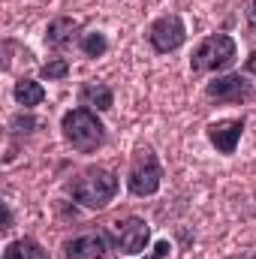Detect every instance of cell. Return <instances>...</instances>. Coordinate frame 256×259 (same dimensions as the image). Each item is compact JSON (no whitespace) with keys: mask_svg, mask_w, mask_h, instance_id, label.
<instances>
[{"mask_svg":"<svg viewBox=\"0 0 256 259\" xmlns=\"http://www.w3.org/2000/svg\"><path fill=\"white\" fill-rule=\"evenodd\" d=\"M66 193L72 196V202H78L88 211H103L118 196V175L103 166H88L69 178Z\"/></svg>","mask_w":256,"mask_h":259,"instance_id":"1","label":"cell"},{"mask_svg":"<svg viewBox=\"0 0 256 259\" xmlns=\"http://www.w3.org/2000/svg\"><path fill=\"white\" fill-rule=\"evenodd\" d=\"M61 133H64V139L78 151V154H94V151L103 148V142H106V127H103V121H100L97 112L88 109V106L69 109L64 118H61Z\"/></svg>","mask_w":256,"mask_h":259,"instance_id":"2","label":"cell"},{"mask_svg":"<svg viewBox=\"0 0 256 259\" xmlns=\"http://www.w3.org/2000/svg\"><path fill=\"white\" fill-rule=\"evenodd\" d=\"M235 58H238L235 39L229 33H211V36H205L196 46V52H193V58H190V69L196 75H202V72H220V69H229V66L235 64Z\"/></svg>","mask_w":256,"mask_h":259,"instance_id":"3","label":"cell"},{"mask_svg":"<svg viewBox=\"0 0 256 259\" xmlns=\"http://www.w3.org/2000/svg\"><path fill=\"white\" fill-rule=\"evenodd\" d=\"M163 184V166L157 160V154L145 145V148H136L133 160H130V172H127V187L133 196L145 199V196H154Z\"/></svg>","mask_w":256,"mask_h":259,"instance_id":"4","label":"cell"},{"mask_svg":"<svg viewBox=\"0 0 256 259\" xmlns=\"http://www.w3.org/2000/svg\"><path fill=\"white\" fill-rule=\"evenodd\" d=\"M205 97L211 103H247L256 97V78L253 72L241 69V72H229L220 75L214 81L205 84Z\"/></svg>","mask_w":256,"mask_h":259,"instance_id":"5","label":"cell"},{"mask_svg":"<svg viewBox=\"0 0 256 259\" xmlns=\"http://www.w3.org/2000/svg\"><path fill=\"white\" fill-rule=\"evenodd\" d=\"M109 238H112V247L118 253L136 256V253H145V247L151 241V226L142 217H124V220H115L112 223Z\"/></svg>","mask_w":256,"mask_h":259,"instance_id":"6","label":"cell"},{"mask_svg":"<svg viewBox=\"0 0 256 259\" xmlns=\"http://www.w3.org/2000/svg\"><path fill=\"white\" fill-rule=\"evenodd\" d=\"M148 42L157 55H169V52H178L184 42H187V24L181 15H160L151 27H148Z\"/></svg>","mask_w":256,"mask_h":259,"instance_id":"7","label":"cell"},{"mask_svg":"<svg viewBox=\"0 0 256 259\" xmlns=\"http://www.w3.org/2000/svg\"><path fill=\"white\" fill-rule=\"evenodd\" d=\"M109 250H115L109 232H84V235H75L64 244L66 259H106Z\"/></svg>","mask_w":256,"mask_h":259,"instance_id":"8","label":"cell"},{"mask_svg":"<svg viewBox=\"0 0 256 259\" xmlns=\"http://www.w3.org/2000/svg\"><path fill=\"white\" fill-rule=\"evenodd\" d=\"M208 142L217 148V154H235L238 142H241V133H244V118H223V121H214L208 124Z\"/></svg>","mask_w":256,"mask_h":259,"instance_id":"9","label":"cell"},{"mask_svg":"<svg viewBox=\"0 0 256 259\" xmlns=\"http://www.w3.org/2000/svg\"><path fill=\"white\" fill-rule=\"evenodd\" d=\"M78 39H81V24L75 18H69V15L52 18L49 27H46V46L52 52H66V49L78 46Z\"/></svg>","mask_w":256,"mask_h":259,"instance_id":"10","label":"cell"},{"mask_svg":"<svg viewBox=\"0 0 256 259\" xmlns=\"http://www.w3.org/2000/svg\"><path fill=\"white\" fill-rule=\"evenodd\" d=\"M78 103L94 112H109L115 106V91L106 81H84L78 88Z\"/></svg>","mask_w":256,"mask_h":259,"instance_id":"11","label":"cell"},{"mask_svg":"<svg viewBox=\"0 0 256 259\" xmlns=\"http://www.w3.org/2000/svg\"><path fill=\"white\" fill-rule=\"evenodd\" d=\"M12 97H15V103H18L24 112H30L33 106H39V103L46 100V88H42L39 81L21 75V78L15 81V88H12Z\"/></svg>","mask_w":256,"mask_h":259,"instance_id":"12","label":"cell"},{"mask_svg":"<svg viewBox=\"0 0 256 259\" xmlns=\"http://www.w3.org/2000/svg\"><path fill=\"white\" fill-rule=\"evenodd\" d=\"M3 259H52V256H49V250L39 241H33V238L24 235V238H15V241L6 244Z\"/></svg>","mask_w":256,"mask_h":259,"instance_id":"13","label":"cell"},{"mask_svg":"<svg viewBox=\"0 0 256 259\" xmlns=\"http://www.w3.org/2000/svg\"><path fill=\"white\" fill-rule=\"evenodd\" d=\"M78 49H81L84 58L97 61V58H103V55L109 52V39H106V33H100V30H94V33H81Z\"/></svg>","mask_w":256,"mask_h":259,"instance_id":"14","label":"cell"},{"mask_svg":"<svg viewBox=\"0 0 256 259\" xmlns=\"http://www.w3.org/2000/svg\"><path fill=\"white\" fill-rule=\"evenodd\" d=\"M39 75L46 81H64L66 75H69V61L66 58H49L42 64V69H39Z\"/></svg>","mask_w":256,"mask_h":259,"instance_id":"15","label":"cell"},{"mask_svg":"<svg viewBox=\"0 0 256 259\" xmlns=\"http://www.w3.org/2000/svg\"><path fill=\"white\" fill-rule=\"evenodd\" d=\"M36 127H39V121H36L33 115H27V112H24V115H15V118L9 121V130H12V136H30V133H33Z\"/></svg>","mask_w":256,"mask_h":259,"instance_id":"16","label":"cell"},{"mask_svg":"<svg viewBox=\"0 0 256 259\" xmlns=\"http://www.w3.org/2000/svg\"><path fill=\"white\" fill-rule=\"evenodd\" d=\"M169 250H172V244H169V241H157V244H154V250H151L145 259H166V256H169Z\"/></svg>","mask_w":256,"mask_h":259,"instance_id":"17","label":"cell"},{"mask_svg":"<svg viewBox=\"0 0 256 259\" xmlns=\"http://www.w3.org/2000/svg\"><path fill=\"white\" fill-rule=\"evenodd\" d=\"M12 229V208H9V202H3V232H9Z\"/></svg>","mask_w":256,"mask_h":259,"instance_id":"18","label":"cell"},{"mask_svg":"<svg viewBox=\"0 0 256 259\" xmlns=\"http://www.w3.org/2000/svg\"><path fill=\"white\" fill-rule=\"evenodd\" d=\"M247 24L256 30V0H250V6H247Z\"/></svg>","mask_w":256,"mask_h":259,"instance_id":"19","label":"cell"},{"mask_svg":"<svg viewBox=\"0 0 256 259\" xmlns=\"http://www.w3.org/2000/svg\"><path fill=\"white\" fill-rule=\"evenodd\" d=\"M247 72H256V52L250 55V61H247Z\"/></svg>","mask_w":256,"mask_h":259,"instance_id":"20","label":"cell"}]
</instances>
